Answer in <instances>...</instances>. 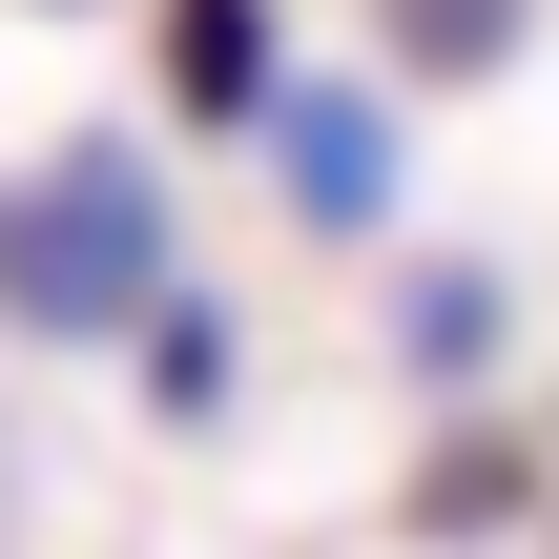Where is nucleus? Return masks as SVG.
Wrapping results in <instances>:
<instances>
[{"instance_id": "20e7f679", "label": "nucleus", "mask_w": 559, "mask_h": 559, "mask_svg": "<svg viewBox=\"0 0 559 559\" xmlns=\"http://www.w3.org/2000/svg\"><path fill=\"white\" fill-rule=\"evenodd\" d=\"M145 394H166V415H207V394H228V332H207V311H166V332H145Z\"/></svg>"}, {"instance_id": "7ed1b4c3", "label": "nucleus", "mask_w": 559, "mask_h": 559, "mask_svg": "<svg viewBox=\"0 0 559 559\" xmlns=\"http://www.w3.org/2000/svg\"><path fill=\"white\" fill-rule=\"evenodd\" d=\"M166 104L187 124H249L270 104V0H166Z\"/></svg>"}, {"instance_id": "f257e3e1", "label": "nucleus", "mask_w": 559, "mask_h": 559, "mask_svg": "<svg viewBox=\"0 0 559 559\" xmlns=\"http://www.w3.org/2000/svg\"><path fill=\"white\" fill-rule=\"evenodd\" d=\"M166 290V187L124 145H62L41 187H0V311L21 332H124Z\"/></svg>"}, {"instance_id": "f03ea898", "label": "nucleus", "mask_w": 559, "mask_h": 559, "mask_svg": "<svg viewBox=\"0 0 559 559\" xmlns=\"http://www.w3.org/2000/svg\"><path fill=\"white\" fill-rule=\"evenodd\" d=\"M270 124H290V207L311 228H373L394 207V124L373 104H270Z\"/></svg>"}, {"instance_id": "39448f33", "label": "nucleus", "mask_w": 559, "mask_h": 559, "mask_svg": "<svg viewBox=\"0 0 559 559\" xmlns=\"http://www.w3.org/2000/svg\"><path fill=\"white\" fill-rule=\"evenodd\" d=\"M394 21H415V62H498V21H519V0H394Z\"/></svg>"}]
</instances>
